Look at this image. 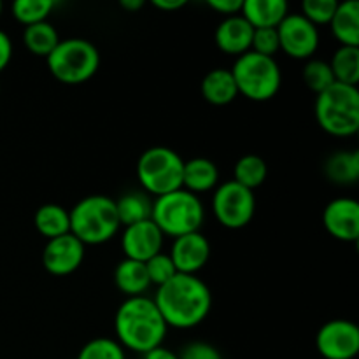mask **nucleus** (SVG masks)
I'll return each instance as SVG.
<instances>
[{
    "mask_svg": "<svg viewBox=\"0 0 359 359\" xmlns=\"http://www.w3.org/2000/svg\"><path fill=\"white\" fill-rule=\"evenodd\" d=\"M316 347L325 359H354L359 353V328L347 319H332L319 328Z\"/></svg>",
    "mask_w": 359,
    "mask_h": 359,
    "instance_id": "9b49d317",
    "label": "nucleus"
},
{
    "mask_svg": "<svg viewBox=\"0 0 359 359\" xmlns=\"http://www.w3.org/2000/svg\"><path fill=\"white\" fill-rule=\"evenodd\" d=\"M151 221L163 237L177 238L200 231L205 221V209L198 196L186 189H177L153 200Z\"/></svg>",
    "mask_w": 359,
    "mask_h": 359,
    "instance_id": "20e7f679",
    "label": "nucleus"
},
{
    "mask_svg": "<svg viewBox=\"0 0 359 359\" xmlns=\"http://www.w3.org/2000/svg\"><path fill=\"white\" fill-rule=\"evenodd\" d=\"M144 359H179V356L174 353V351L160 346V347H156V349H153V351H149V353L144 354Z\"/></svg>",
    "mask_w": 359,
    "mask_h": 359,
    "instance_id": "4c0bfd02",
    "label": "nucleus"
},
{
    "mask_svg": "<svg viewBox=\"0 0 359 359\" xmlns=\"http://www.w3.org/2000/svg\"><path fill=\"white\" fill-rule=\"evenodd\" d=\"M154 305L168 328L191 330L202 325L212 309V293L196 276L177 273L158 287Z\"/></svg>",
    "mask_w": 359,
    "mask_h": 359,
    "instance_id": "f257e3e1",
    "label": "nucleus"
},
{
    "mask_svg": "<svg viewBox=\"0 0 359 359\" xmlns=\"http://www.w3.org/2000/svg\"><path fill=\"white\" fill-rule=\"evenodd\" d=\"M182 168L184 160L170 147H149L137 161V179L144 193L163 196L182 189Z\"/></svg>",
    "mask_w": 359,
    "mask_h": 359,
    "instance_id": "6e6552de",
    "label": "nucleus"
},
{
    "mask_svg": "<svg viewBox=\"0 0 359 359\" xmlns=\"http://www.w3.org/2000/svg\"><path fill=\"white\" fill-rule=\"evenodd\" d=\"M325 230L340 242H358L359 203L353 198H335L323 212Z\"/></svg>",
    "mask_w": 359,
    "mask_h": 359,
    "instance_id": "2eb2a0df",
    "label": "nucleus"
},
{
    "mask_svg": "<svg viewBox=\"0 0 359 359\" xmlns=\"http://www.w3.org/2000/svg\"><path fill=\"white\" fill-rule=\"evenodd\" d=\"M337 0H305L302 4V16L311 21L314 27L319 25H330L335 14Z\"/></svg>",
    "mask_w": 359,
    "mask_h": 359,
    "instance_id": "2f4dec72",
    "label": "nucleus"
},
{
    "mask_svg": "<svg viewBox=\"0 0 359 359\" xmlns=\"http://www.w3.org/2000/svg\"><path fill=\"white\" fill-rule=\"evenodd\" d=\"M114 284L126 298L146 297V291L149 290L151 283L147 277L146 265L133 259H121L116 265L114 270Z\"/></svg>",
    "mask_w": 359,
    "mask_h": 359,
    "instance_id": "aec40b11",
    "label": "nucleus"
},
{
    "mask_svg": "<svg viewBox=\"0 0 359 359\" xmlns=\"http://www.w3.org/2000/svg\"><path fill=\"white\" fill-rule=\"evenodd\" d=\"M266 175H269V167H266L265 160L258 154H244L235 163L233 181L244 188L251 189V191H255L266 181Z\"/></svg>",
    "mask_w": 359,
    "mask_h": 359,
    "instance_id": "bb28decb",
    "label": "nucleus"
},
{
    "mask_svg": "<svg viewBox=\"0 0 359 359\" xmlns=\"http://www.w3.org/2000/svg\"><path fill=\"white\" fill-rule=\"evenodd\" d=\"M200 91L205 102L209 104L223 107V105L231 104L235 98L238 97L237 84H235L233 76H231L230 69H212L200 84Z\"/></svg>",
    "mask_w": 359,
    "mask_h": 359,
    "instance_id": "6ab92c4d",
    "label": "nucleus"
},
{
    "mask_svg": "<svg viewBox=\"0 0 359 359\" xmlns=\"http://www.w3.org/2000/svg\"><path fill=\"white\" fill-rule=\"evenodd\" d=\"M219 184V168L209 158H193L184 161L182 168V189L198 196V193H207L216 189Z\"/></svg>",
    "mask_w": 359,
    "mask_h": 359,
    "instance_id": "f3484780",
    "label": "nucleus"
},
{
    "mask_svg": "<svg viewBox=\"0 0 359 359\" xmlns=\"http://www.w3.org/2000/svg\"><path fill=\"white\" fill-rule=\"evenodd\" d=\"M284 0H244L241 16L252 28H277L287 16Z\"/></svg>",
    "mask_w": 359,
    "mask_h": 359,
    "instance_id": "a211bd4d",
    "label": "nucleus"
},
{
    "mask_svg": "<svg viewBox=\"0 0 359 359\" xmlns=\"http://www.w3.org/2000/svg\"><path fill=\"white\" fill-rule=\"evenodd\" d=\"M179 359H223V354L207 342H191L182 347Z\"/></svg>",
    "mask_w": 359,
    "mask_h": 359,
    "instance_id": "72a5a7b5",
    "label": "nucleus"
},
{
    "mask_svg": "<svg viewBox=\"0 0 359 359\" xmlns=\"http://www.w3.org/2000/svg\"><path fill=\"white\" fill-rule=\"evenodd\" d=\"M302 76H304V83L307 84L309 90L314 91L316 95L323 93L332 84H335V77L330 69V63L323 62V60H309L305 63Z\"/></svg>",
    "mask_w": 359,
    "mask_h": 359,
    "instance_id": "c85d7f7f",
    "label": "nucleus"
},
{
    "mask_svg": "<svg viewBox=\"0 0 359 359\" xmlns=\"http://www.w3.org/2000/svg\"><path fill=\"white\" fill-rule=\"evenodd\" d=\"M70 233L84 245H102L116 237L119 224L116 202L105 195H90L69 210Z\"/></svg>",
    "mask_w": 359,
    "mask_h": 359,
    "instance_id": "7ed1b4c3",
    "label": "nucleus"
},
{
    "mask_svg": "<svg viewBox=\"0 0 359 359\" xmlns=\"http://www.w3.org/2000/svg\"><path fill=\"white\" fill-rule=\"evenodd\" d=\"M116 340L123 349L146 354L163 346L168 326L153 298H126L114 316Z\"/></svg>",
    "mask_w": 359,
    "mask_h": 359,
    "instance_id": "f03ea898",
    "label": "nucleus"
},
{
    "mask_svg": "<svg viewBox=\"0 0 359 359\" xmlns=\"http://www.w3.org/2000/svg\"><path fill=\"white\" fill-rule=\"evenodd\" d=\"M335 83L356 86L359 83V48L340 46L330 62Z\"/></svg>",
    "mask_w": 359,
    "mask_h": 359,
    "instance_id": "a878e982",
    "label": "nucleus"
},
{
    "mask_svg": "<svg viewBox=\"0 0 359 359\" xmlns=\"http://www.w3.org/2000/svg\"><path fill=\"white\" fill-rule=\"evenodd\" d=\"M186 0H153V6L156 9L163 11V13H172V11H179L186 6Z\"/></svg>",
    "mask_w": 359,
    "mask_h": 359,
    "instance_id": "e433bc0d",
    "label": "nucleus"
},
{
    "mask_svg": "<svg viewBox=\"0 0 359 359\" xmlns=\"http://www.w3.org/2000/svg\"><path fill=\"white\" fill-rule=\"evenodd\" d=\"M168 256L177 273L196 276V272H200L209 263L210 242L202 231L182 235V237L174 238Z\"/></svg>",
    "mask_w": 359,
    "mask_h": 359,
    "instance_id": "4468645a",
    "label": "nucleus"
},
{
    "mask_svg": "<svg viewBox=\"0 0 359 359\" xmlns=\"http://www.w3.org/2000/svg\"><path fill=\"white\" fill-rule=\"evenodd\" d=\"M280 51L293 60H311L319 48L318 27L302 14H287L277 27Z\"/></svg>",
    "mask_w": 359,
    "mask_h": 359,
    "instance_id": "9d476101",
    "label": "nucleus"
},
{
    "mask_svg": "<svg viewBox=\"0 0 359 359\" xmlns=\"http://www.w3.org/2000/svg\"><path fill=\"white\" fill-rule=\"evenodd\" d=\"M316 119L328 135L353 137L359 132L358 86L335 83L318 95L314 105Z\"/></svg>",
    "mask_w": 359,
    "mask_h": 359,
    "instance_id": "39448f33",
    "label": "nucleus"
},
{
    "mask_svg": "<svg viewBox=\"0 0 359 359\" xmlns=\"http://www.w3.org/2000/svg\"><path fill=\"white\" fill-rule=\"evenodd\" d=\"M76 359H126V354L118 340L98 337V339L90 340L79 351Z\"/></svg>",
    "mask_w": 359,
    "mask_h": 359,
    "instance_id": "c756f323",
    "label": "nucleus"
},
{
    "mask_svg": "<svg viewBox=\"0 0 359 359\" xmlns=\"http://www.w3.org/2000/svg\"><path fill=\"white\" fill-rule=\"evenodd\" d=\"M231 76L237 84L238 95L252 102L272 100L283 84V72L276 58L248 51L235 60Z\"/></svg>",
    "mask_w": 359,
    "mask_h": 359,
    "instance_id": "423d86ee",
    "label": "nucleus"
},
{
    "mask_svg": "<svg viewBox=\"0 0 359 359\" xmlns=\"http://www.w3.org/2000/svg\"><path fill=\"white\" fill-rule=\"evenodd\" d=\"M84 248L72 233L48 241L42 251V265L46 272L56 277H65L81 269L84 262Z\"/></svg>",
    "mask_w": 359,
    "mask_h": 359,
    "instance_id": "f8f14e48",
    "label": "nucleus"
},
{
    "mask_svg": "<svg viewBox=\"0 0 359 359\" xmlns=\"http://www.w3.org/2000/svg\"><path fill=\"white\" fill-rule=\"evenodd\" d=\"M332 32L340 46L359 48V2L346 0L337 6L333 20L330 21Z\"/></svg>",
    "mask_w": 359,
    "mask_h": 359,
    "instance_id": "412c9836",
    "label": "nucleus"
},
{
    "mask_svg": "<svg viewBox=\"0 0 359 359\" xmlns=\"http://www.w3.org/2000/svg\"><path fill=\"white\" fill-rule=\"evenodd\" d=\"M252 34H255V28L241 14H237V16L224 18L217 25L214 32V42L223 53L238 58L244 53L251 51Z\"/></svg>",
    "mask_w": 359,
    "mask_h": 359,
    "instance_id": "dca6fc26",
    "label": "nucleus"
},
{
    "mask_svg": "<svg viewBox=\"0 0 359 359\" xmlns=\"http://www.w3.org/2000/svg\"><path fill=\"white\" fill-rule=\"evenodd\" d=\"M144 265H146V272H147V277H149V283L154 284L156 287L163 286V284H167L168 280L174 279V277L177 276V270H175L170 256L165 255L163 251H161L160 255L153 256L151 259H147Z\"/></svg>",
    "mask_w": 359,
    "mask_h": 359,
    "instance_id": "7c9ffc66",
    "label": "nucleus"
},
{
    "mask_svg": "<svg viewBox=\"0 0 359 359\" xmlns=\"http://www.w3.org/2000/svg\"><path fill=\"white\" fill-rule=\"evenodd\" d=\"M2 11H4V6H2V2H0V18H2Z\"/></svg>",
    "mask_w": 359,
    "mask_h": 359,
    "instance_id": "ea45409f",
    "label": "nucleus"
},
{
    "mask_svg": "<svg viewBox=\"0 0 359 359\" xmlns=\"http://www.w3.org/2000/svg\"><path fill=\"white\" fill-rule=\"evenodd\" d=\"M60 41L62 39H60L56 28L51 23H48V21L30 25V27H25L23 30L25 48L35 56H44V58H48L55 51L56 46L60 44Z\"/></svg>",
    "mask_w": 359,
    "mask_h": 359,
    "instance_id": "393cba45",
    "label": "nucleus"
},
{
    "mask_svg": "<svg viewBox=\"0 0 359 359\" xmlns=\"http://www.w3.org/2000/svg\"><path fill=\"white\" fill-rule=\"evenodd\" d=\"M163 233L151 219L125 226L121 235V249L125 258L146 263L163 249Z\"/></svg>",
    "mask_w": 359,
    "mask_h": 359,
    "instance_id": "ddd939ff",
    "label": "nucleus"
},
{
    "mask_svg": "<svg viewBox=\"0 0 359 359\" xmlns=\"http://www.w3.org/2000/svg\"><path fill=\"white\" fill-rule=\"evenodd\" d=\"M34 224L35 230L48 241L62 237V235L70 233L69 210L56 203H46V205L39 207L35 212Z\"/></svg>",
    "mask_w": 359,
    "mask_h": 359,
    "instance_id": "4be33fe9",
    "label": "nucleus"
},
{
    "mask_svg": "<svg viewBox=\"0 0 359 359\" xmlns=\"http://www.w3.org/2000/svg\"><path fill=\"white\" fill-rule=\"evenodd\" d=\"M251 51L273 58V56L280 51L277 28H255V34H252V42H251Z\"/></svg>",
    "mask_w": 359,
    "mask_h": 359,
    "instance_id": "473e14b6",
    "label": "nucleus"
},
{
    "mask_svg": "<svg viewBox=\"0 0 359 359\" xmlns=\"http://www.w3.org/2000/svg\"><path fill=\"white\" fill-rule=\"evenodd\" d=\"M212 212L219 224L228 230H241L252 221L256 212L255 191L233 179L217 184L212 195Z\"/></svg>",
    "mask_w": 359,
    "mask_h": 359,
    "instance_id": "1a4fd4ad",
    "label": "nucleus"
},
{
    "mask_svg": "<svg viewBox=\"0 0 359 359\" xmlns=\"http://www.w3.org/2000/svg\"><path fill=\"white\" fill-rule=\"evenodd\" d=\"M116 202V212L121 226H130V224L142 223V221L151 219L153 212V200L144 191H130L125 193Z\"/></svg>",
    "mask_w": 359,
    "mask_h": 359,
    "instance_id": "5701e85b",
    "label": "nucleus"
},
{
    "mask_svg": "<svg viewBox=\"0 0 359 359\" xmlns=\"http://www.w3.org/2000/svg\"><path fill=\"white\" fill-rule=\"evenodd\" d=\"M242 4H244V0H209L207 6L212 11H216V13L224 14L226 18H230L241 14Z\"/></svg>",
    "mask_w": 359,
    "mask_h": 359,
    "instance_id": "f704fd0d",
    "label": "nucleus"
},
{
    "mask_svg": "<svg viewBox=\"0 0 359 359\" xmlns=\"http://www.w3.org/2000/svg\"><path fill=\"white\" fill-rule=\"evenodd\" d=\"M53 9H55L53 0H16L11 7L14 20L23 27L42 23V21L48 20Z\"/></svg>",
    "mask_w": 359,
    "mask_h": 359,
    "instance_id": "cd10ccee",
    "label": "nucleus"
},
{
    "mask_svg": "<svg viewBox=\"0 0 359 359\" xmlns=\"http://www.w3.org/2000/svg\"><path fill=\"white\" fill-rule=\"evenodd\" d=\"M46 62L49 72L56 81L74 86V84L86 83L97 74L100 67V53L93 42L70 37L60 41Z\"/></svg>",
    "mask_w": 359,
    "mask_h": 359,
    "instance_id": "0eeeda50",
    "label": "nucleus"
},
{
    "mask_svg": "<svg viewBox=\"0 0 359 359\" xmlns=\"http://www.w3.org/2000/svg\"><path fill=\"white\" fill-rule=\"evenodd\" d=\"M11 58H13V41L6 32L0 30V72L6 70Z\"/></svg>",
    "mask_w": 359,
    "mask_h": 359,
    "instance_id": "c9c22d12",
    "label": "nucleus"
},
{
    "mask_svg": "<svg viewBox=\"0 0 359 359\" xmlns=\"http://www.w3.org/2000/svg\"><path fill=\"white\" fill-rule=\"evenodd\" d=\"M325 174L335 184H356L359 179V151L333 153L325 163Z\"/></svg>",
    "mask_w": 359,
    "mask_h": 359,
    "instance_id": "b1692460",
    "label": "nucleus"
},
{
    "mask_svg": "<svg viewBox=\"0 0 359 359\" xmlns=\"http://www.w3.org/2000/svg\"><path fill=\"white\" fill-rule=\"evenodd\" d=\"M119 6L125 11H128V13H137V11H140L144 7V0H121Z\"/></svg>",
    "mask_w": 359,
    "mask_h": 359,
    "instance_id": "58836bf2",
    "label": "nucleus"
}]
</instances>
